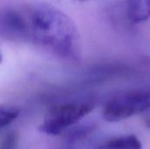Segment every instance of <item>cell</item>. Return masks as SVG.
Listing matches in <instances>:
<instances>
[{
	"mask_svg": "<svg viewBox=\"0 0 150 149\" xmlns=\"http://www.w3.org/2000/svg\"><path fill=\"white\" fill-rule=\"evenodd\" d=\"M26 37L62 60L76 62L81 58L80 35L72 19L58 8L40 3L25 16Z\"/></svg>",
	"mask_w": 150,
	"mask_h": 149,
	"instance_id": "cell-1",
	"label": "cell"
},
{
	"mask_svg": "<svg viewBox=\"0 0 150 149\" xmlns=\"http://www.w3.org/2000/svg\"><path fill=\"white\" fill-rule=\"evenodd\" d=\"M150 110L149 90H130L113 96L103 108V118L119 122Z\"/></svg>",
	"mask_w": 150,
	"mask_h": 149,
	"instance_id": "cell-2",
	"label": "cell"
},
{
	"mask_svg": "<svg viewBox=\"0 0 150 149\" xmlns=\"http://www.w3.org/2000/svg\"><path fill=\"white\" fill-rule=\"evenodd\" d=\"M94 107L95 104L92 101L56 105L47 111L40 126V131L51 136L59 135L91 112Z\"/></svg>",
	"mask_w": 150,
	"mask_h": 149,
	"instance_id": "cell-3",
	"label": "cell"
},
{
	"mask_svg": "<svg viewBox=\"0 0 150 149\" xmlns=\"http://www.w3.org/2000/svg\"><path fill=\"white\" fill-rule=\"evenodd\" d=\"M126 13L133 23L145 22L150 18V0H127Z\"/></svg>",
	"mask_w": 150,
	"mask_h": 149,
	"instance_id": "cell-4",
	"label": "cell"
},
{
	"mask_svg": "<svg viewBox=\"0 0 150 149\" xmlns=\"http://www.w3.org/2000/svg\"><path fill=\"white\" fill-rule=\"evenodd\" d=\"M96 149H142V143L137 136L128 134L109 139Z\"/></svg>",
	"mask_w": 150,
	"mask_h": 149,
	"instance_id": "cell-5",
	"label": "cell"
},
{
	"mask_svg": "<svg viewBox=\"0 0 150 149\" xmlns=\"http://www.w3.org/2000/svg\"><path fill=\"white\" fill-rule=\"evenodd\" d=\"M19 114L20 111L16 107L0 105V131L15 121Z\"/></svg>",
	"mask_w": 150,
	"mask_h": 149,
	"instance_id": "cell-6",
	"label": "cell"
},
{
	"mask_svg": "<svg viewBox=\"0 0 150 149\" xmlns=\"http://www.w3.org/2000/svg\"><path fill=\"white\" fill-rule=\"evenodd\" d=\"M20 135L18 131L6 133L0 141V149H18Z\"/></svg>",
	"mask_w": 150,
	"mask_h": 149,
	"instance_id": "cell-7",
	"label": "cell"
},
{
	"mask_svg": "<svg viewBox=\"0 0 150 149\" xmlns=\"http://www.w3.org/2000/svg\"><path fill=\"white\" fill-rule=\"evenodd\" d=\"M147 125L150 127V114L148 116V118H147Z\"/></svg>",
	"mask_w": 150,
	"mask_h": 149,
	"instance_id": "cell-8",
	"label": "cell"
},
{
	"mask_svg": "<svg viewBox=\"0 0 150 149\" xmlns=\"http://www.w3.org/2000/svg\"><path fill=\"white\" fill-rule=\"evenodd\" d=\"M2 59H3V57H2V54H1V52H0V63L2 62Z\"/></svg>",
	"mask_w": 150,
	"mask_h": 149,
	"instance_id": "cell-9",
	"label": "cell"
},
{
	"mask_svg": "<svg viewBox=\"0 0 150 149\" xmlns=\"http://www.w3.org/2000/svg\"><path fill=\"white\" fill-rule=\"evenodd\" d=\"M80 1H87V0H80Z\"/></svg>",
	"mask_w": 150,
	"mask_h": 149,
	"instance_id": "cell-10",
	"label": "cell"
}]
</instances>
